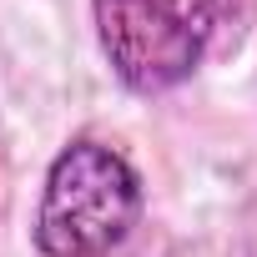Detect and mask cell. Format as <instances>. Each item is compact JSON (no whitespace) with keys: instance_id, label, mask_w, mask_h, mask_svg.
Instances as JSON below:
<instances>
[{"instance_id":"obj_2","label":"cell","mask_w":257,"mask_h":257,"mask_svg":"<svg viewBox=\"0 0 257 257\" xmlns=\"http://www.w3.org/2000/svg\"><path fill=\"white\" fill-rule=\"evenodd\" d=\"M101 51L137 96L182 86L217 31V0H91Z\"/></svg>"},{"instance_id":"obj_1","label":"cell","mask_w":257,"mask_h":257,"mask_svg":"<svg viewBox=\"0 0 257 257\" xmlns=\"http://www.w3.org/2000/svg\"><path fill=\"white\" fill-rule=\"evenodd\" d=\"M142 217V177L116 147L71 142L41 192L36 247L46 257H106L132 237Z\"/></svg>"}]
</instances>
